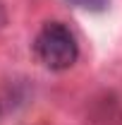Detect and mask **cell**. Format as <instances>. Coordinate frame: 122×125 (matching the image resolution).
<instances>
[{"instance_id": "cell-1", "label": "cell", "mask_w": 122, "mask_h": 125, "mask_svg": "<svg viewBox=\"0 0 122 125\" xmlns=\"http://www.w3.org/2000/svg\"><path fill=\"white\" fill-rule=\"evenodd\" d=\"M34 53L38 62L48 70H67L72 67L79 58V43H77L74 34L70 31L67 24L62 22H48L43 29L36 34L34 41Z\"/></svg>"}, {"instance_id": "cell-2", "label": "cell", "mask_w": 122, "mask_h": 125, "mask_svg": "<svg viewBox=\"0 0 122 125\" xmlns=\"http://www.w3.org/2000/svg\"><path fill=\"white\" fill-rule=\"evenodd\" d=\"M70 2H74L79 7H86V10H105L108 0H70Z\"/></svg>"}, {"instance_id": "cell-3", "label": "cell", "mask_w": 122, "mask_h": 125, "mask_svg": "<svg viewBox=\"0 0 122 125\" xmlns=\"http://www.w3.org/2000/svg\"><path fill=\"white\" fill-rule=\"evenodd\" d=\"M5 24H7V10H5V5L0 2V29H2Z\"/></svg>"}]
</instances>
